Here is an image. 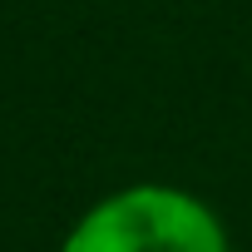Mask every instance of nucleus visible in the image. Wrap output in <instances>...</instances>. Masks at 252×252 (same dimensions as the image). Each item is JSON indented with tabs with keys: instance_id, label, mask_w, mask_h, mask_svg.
Masks as SVG:
<instances>
[{
	"instance_id": "obj_1",
	"label": "nucleus",
	"mask_w": 252,
	"mask_h": 252,
	"mask_svg": "<svg viewBox=\"0 0 252 252\" xmlns=\"http://www.w3.org/2000/svg\"><path fill=\"white\" fill-rule=\"evenodd\" d=\"M60 252H232V232L193 188L144 178L94 198L60 237Z\"/></svg>"
}]
</instances>
